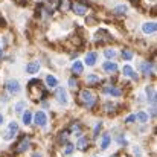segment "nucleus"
I'll return each mask as SVG.
<instances>
[{"label":"nucleus","instance_id":"obj_1","mask_svg":"<svg viewBox=\"0 0 157 157\" xmlns=\"http://www.w3.org/2000/svg\"><path fill=\"white\" fill-rule=\"evenodd\" d=\"M28 92H29V96H31L34 101L43 99L44 95H46L44 86H43L41 81H38V79H31V81H29V84H28Z\"/></svg>","mask_w":157,"mask_h":157},{"label":"nucleus","instance_id":"obj_2","mask_svg":"<svg viewBox=\"0 0 157 157\" xmlns=\"http://www.w3.org/2000/svg\"><path fill=\"white\" fill-rule=\"evenodd\" d=\"M79 101H81V104L84 105V107L92 108L93 105L96 104V96H95V93L92 90L84 89V90L79 92Z\"/></svg>","mask_w":157,"mask_h":157},{"label":"nucleus","instance_id":"obj_3","mask_svg":"<svg viewBox=\"0 0 157 157\" xmlns=\"http://www.w3.org/2000/svg\"><path fill=\"white\" fill-rule=\"evenodd\" d=\"M29 145H31L29 136H23V137L20 139V142L17 144V147H15V153H25V151L29 148Z\"/></svg>","mask_w":157,"mask_h":157},{"label":"nucleus","instance_id":"obj_4","mask_svg":"<svg viewBox=\"0 0 157 157\" xmlns=\"http://www.w3.org/2000/svg\"><path fill=\"white\" fill-rule=\"evenodd\" d=\"M95 41L96 43H104V41H111V37L110 34L105 31V29H99L96 34H95Z\"/></svg>","mask_w":157,"mask_h":157},{"label":"nucleus","instance_id":"obj_5","mask_svg":"<svg viewBox=\"0 0 157 157\" xmlns=\"http://www.w3.org/2000/svg\"><path fill=\"white\" fill-rule=\"evenodd\" d=\"M6 90H8L9 93H12V95H17V93L20 92V84H18V81H17V79H9V81L6 82Z\"/></svg>","mask_w":157,"mask_h":157},{"label":"nucleus","instance_id":"obj_6","mask_svg":"<svg viewBox=\"0 0 157 157\" xmlns=\"http://www.w3.org/2000/svg\"><path fill=\"white\" fill-rule=\"evenodd\" d=\"M17 131H18V125H17V122H15V121L9 122V127H8V131H6V134H5V139H6V140H11V139L15 136Z\"/></svg>","mask_w":157,"mask_h":157},{"label":"nucleus","instance_id":"obj_7","mask_svg":"<svg viewBox=\"0 0 157 157\" xmlns=\"http://www.w3.org/2000/svg\"><path fill=\"white\" fill-rule=\"evenodd\" d=\"M55 96H56V101L59 102V104H63V105H66L67 104V92L63 89V87H58L56 89V92H55Z\"/></svg>","mask_w":157,"mask_h":157},{"label":"nucleus","instance_id":"obj_8","mask_svg":"<svg viewBox=\"0 0 157 157\" xmlns=\"http://www.w3.org/2000/svg\"><path fill=\"white\" fill-rule=\"evenodd\" d=\"M72 11H73L76 15H84V14L87 12V6L82 5V3H79V2H73V3H72Z\"/></svg>","mask_w":157,"mask_h":157},{"label":"nucleus","instance_id":"obj_9","mask_svg":"<svg viewBox=\"0 0 157 157\" xmlns=\"http://www.w3.org/2000/svg\"><path fill=\"white\" fill-rule=\"evenodd\" d=\"M34 121H35V124H37V125L44 127V125L48 124V116H46V113H44V111H37V113H35V116H34Z\"/></svg>","mask_w":157,"mask_h":157},{"label":"nucleus","instance_id":"obj_10","mask_svg":"<svg viewBox=\"0 0 157 157\" xmlns=\"http://www.w3.org/2000/svg\"><path fill=\"white\" fill-rule=\"evenodd\" d=\"M142 32H144V34H153V32H157V23H154V21L144 23V25H142Z\"/></svg>","mask_w":157,"mask_h":157},{"label":"nucleus","instance_id":"obj_11","mask_svg":"<svg viewBox=\"0 0 157 157\" xmlns=\"http://www.w3.org/2000/svg\"><path fill=\"white\" fill-rule=\"evenodd\" d=\"M102 92L107 93V95H111V96H121L122 95V90L117 89V87H114V86H105L104 89H102Z\"/></svg>","mask_w":157,"mask_h":157},{"label":"nucleus","instance_id":"obj_12","mask_svg":"<svg viewBox=\"0 0 157 157\" xmlns=\"http://www.w3.org/2000/svg\"><path fill=\"white\" fill-rule=\"evenodd\" d=\"M38 70H40V63H38V61H31V63L26 66V72L31 73V75L38 73Z\"/></svg>","mask_w":157,"mask_h":157},{"label":"nucleus","instance_id":"obj_13","mask_svg":"<svg viewBox=\"0 0 157 157\" xmlns=\"http://www.w3.org/2000/svg\"><path fill=\"white\" fill-rule=\"evenodd\" d=\"M72 72H73L75 75H81V73L84 72V64H82V61H73V64H72Z\"/></svg>","mask_w":157,"mask_h":157},{"label":"nucleus","instance_id":"obj_14","mask_svg":"<svg viewBox=\"0 0 157 157\" xmlns=\"http://www.w3.org/2000/svg\"><path fill=\"white\" fill-rule=\"evenodd\" d=\"M96 59H98V53L96 52H89L86 55V64L87 66H95L96 64Z\"/></svg>","mask_w":157,"mask_h":157},{"label":"nucleus","instance_id":"obj_15","mask_svg":"<svg viewBox=\"0 0 157 157\" xmlns=\"http://www.w3.org/2000/svg\"><path fill=\"white\" fill-rule=\"evenodd\" d=\"M102 69H104L107 73H114V72H117V64L116 63H111V61H105Z\"/></svg>","mask_w":157,"mask_h":157},{"label":"nucleus","instance_id":"obj_16","mask_svg":"<svg viewBox=\"0 0 157 157\" xmlns=\"http://www.w3.org/2000/svg\"><path fill=\"white\" fill-rule=\"evenodd\" d=\"M122 72H124V75H125V76L133 78V79H137V75H136V72H134V69H133L131 66H124Z\"/></svg>","mask_w":157,"mask_h":157},{"label":"nucleus","instance_id":"obj_17","mask_svg":"<svg viewBox=\"0 0 157 157\" xmlns=\"http://www.w3.org/2000/svg\"><path fill=\"white\" fill-rule=\"evenodd\" d=\"M145 92H147V95H148V99H150V102L156 104V102H157V93H156V90H154L151 86H148Z\"/></svg>","mask_w":157,"mask_h":157},{"label":"nucleus","instance_id":"obj_18","mask_svg":"<svg viewBox=\"0 0 157 157\" xmlns=\"http://www.w3.org/2000/svg\"><path fill=\"white\" fill-rule=\"evenodd\" d=\"M110 144H111V137H110V134H102V137H101V144H99L101 150H107V148L110 147Z\"/></svg>","mask_w":157,"mask_h":157},{"label":"nucleus","instance_id":"obj_19","mask_svg":"<svg viewBox=\"0 0 157 157\" xmlns=\"http://www.w3.org/2000/svg\"><path fill=\"white\" fill-rule=\"evenodd\" d=\"M59 5V0H46V8H48V12H52L53 9H56Z\"/></svg>","mask_w":157,"mask_h":157},{"label":"nucleus","instance_id":"obj_20","mask_svg":"<svg viewBox=\"0 0 157 157\" xmlns=\"http://www.w3.org/2000/svg\"><path fill=\"white\" fill-rule=\"evenodd\" d=\"M140 70H142L144 75H150V73L153 72V64H150V63H142V64H140Z\"/></svg>","mask_w":157,"mask_h":157},{"label":"nucleus","instance_id":"obj_21","mask_svg":"<svg viewBox=\"0 0 157 157\" xmlns=\"http://www.w3.org/2000/svg\"><path fill=\"white\" fill-rule=\"evenodd\" d=\"M76 147L79 148V150H87V147H89V139L87 137H79L78 139V144H76Z\"/></svg>","mask_w":157,"mask_h":157},{"label":"nucleus","instance_id":"obj_22","mask_svg":"<svg viewBox=\"0 0 157 157\" xmlns=\"http://www.w3.org/2000/svg\"><path fill=\"white\" fill-rule=\"evenodd\" d=\"M127 11H128V8H127L125 5H117V6L114 8V11H113V12H114L116 15H125V14H127Z\"/></svg>","mask_w":157,"mask_h":157},{"label":"nucleus","instance_id":"obj_23","mask_svg":"<svg viewBox=\"0 0 157 157\" xmlns=\"http://www.w3.org/2000/svg\"><path fill=\"white\" fill-rule=\"evenodd\" d=\"M148 113H145V111H139L137 114H136V119L140 122V124H147L148 122Z\"/></svg>","mask_w":157,"mask_h":157},{"label":"nucleus","instance_id":"obj_24","mask_svg":"<svg viewBox=\"0 0 157 157\" xmlns=\"http://www.w3.org/2000/svg\"><path fill=\"white\" fill-rule=\"evenodd\" d=\"M46 84H48L49 87H56V86H58V81H56V78H55V76L48 75V76H46Z\"/></svg>","mask_w":157,"mask_h":157},{"label":"nucleus","instance_id":"obj_25","mask_svg":"<svg viewBox=\"0 0 157 157\" xmlns=\"http://www.w3.org/2000/svg\"><path fill=\"white\" fill-rule=\"evenodd\" d=\"M87 84H96V82H99V76H96V75H93V73H90V75H87Z\"/></svg>","mask_w":157,"mask_h":157},{"label":"nucleus","instance_id":"obj_26","mask_svg":"<svg viewBox=\"0 0 157 157\" xmlns=\"http://www.w3.org/2000/svg\"><path fill=\"white\" fill-rule=\"evenodd\" d=\"M121 55H122V58H124L125 61H130V59L133 58V52H131V49H124Z\"/></svg>","mask_w":157,"mask_h":157},{"label":"nucleus","instance_id":"obj_27","mask_svg":"<svg viewBox=\"0 0 157 157\" xmlns=\"http://www.w3.org/2000/svg\"><path fill=\"white\" fill-rule=\"evenodd\" d=\"M32 122V113L31 111H26L25 114H23V124L25 125H29Z\"/></svg>","mask_w":157,"mask_h":157},{"label":"nucleus","instance_id":"obj_28","mask_svg":"<svg viewBox=\"0 0 157 157\" xmlns=\"http://www.w3.org/2000/svg\"><path fill=\"white\" fill-rule=\"evenodd\" d=\"M67 139H69V131L59 133V137H58V142L59 144H67Z\"/></svg>","mask_w":157,"mask_h":157},{"label":"nucleus","instance_id":"obj_29","mask_svg":"<svg viewBox=\"0 0 157 157\" xmlns=\"http://www.w3.org/2000/svg\"><path fill=\"white\" fill-rule=\"evenodd\" d=\"M73 150H75V147H73L72 144H66V148H64V156H70V154L73 153Z\"/></svg>","mask_w":157,"mask_h":157},{"label":"nucleus","instance_id":"obj_30","mask_svg":"<svg viewBox=\"0 0 157 157\" xmlns=\"http://www.w3.org/2000/svg\"><path fill=\"white\" fill-rule=\"evenodd\" d=\"M25 107H26V104H25V101H20V102H17V104H15V107H14V110H15V113H21Z\"/></svg>","mask_w":157,"mask_h":157},{"label":"nucleus","instance_id":"obj_31","mask_svg":"<svg viewBox=\"0 0 157 157\" xmlns=\"http://www.w3.org/2000/svg\"><path fill=\"white\" fill-rule=\"evenodd\" d=\"M104 55H105V58L111 59V58H114V56H116V51H114V49H105Z\"/></svg>","mask_w":157,"mask_h":157},{"label":"nucleus","instance_id":"obj_32","mask_svg":"<svg viewBox=\"0 0 157 157\" xmlns=\"http://www.w3.org/2000/svg\"><path fill=\"white\" fill-rule=\"evenodd\" d=\"M70 131L75 133V134H79V133H81V127H79V124H76V122L72 124V125H70Z\"/></svg>","mask_w":157,"mask_h":157},{"label":"nucleus","instance_id":"obj_33","mask_svg":"<svg viewBox=\"0 0 157 157\" xmlns=\"http://www.w3.org/2000/svg\"><path fill=\"white\" fill-rule=\"evenodd\" d=\"M114 108H116V104H111V102H107V104L104 105V110L107 113H113Z\"/></svg>","mask_w":157,"mask_h":157},{"label":"nucleus","instance_id":"obj_34","mask_svg":"<svg viewBox=\"0 0 157 157\" xmlns=\"http://www.w3.org/2000/svg\"><path fill=\"white\" fill-rule=\"evenodd\" d=\"M101 128H102V122H98V124H96V127H95V130H93V136H95V137H98V134H99Z\"/></svg>","mask_w":157,"mask_h":157},{"label":"nucleus","instance_id":"obj_35","mask_svg":"<svg viewBox=\"0 0 157 157\" xmlns=\"http://www.w3.org/2000/svg\"><path fill=\"white\" fill-rule=\"evenodd\" d=\"M136 121V114H130L127 119H125V124H133Z\"/></svg>","mask_w":157,"mask_h":157},{"label":"nucleus","instance_id":"obj_36","mask_svg":"<svg viewBox=\"0 0 157 157\" xmlns=\"http://www.w3.org/2000/svg\"><path fill=\"white\" fill-rule=\"evenodd\" d=\"M117 144H119V145H125V144H127L124 134H119V136H117Z\"/></svg>","mask_w":157,"mask_h":157},{"label":"nucleus","instance_id":"obj_37","mask_svg":"<svg viewBox=\"0 0 157 157\" xmlns=\"http://www.w3.org/2000/svg\"><path fill=\"white\" fill-rule=\"evenodd\" d=\"M76 84H78V82H76V79H75V78H70V79H69V86H70V87H73V89H75V87H76Z\"/></svg>","mask_w":157,"mask_h":157},{"label":"nucleus","instance_id":"obj_38","mask_svg":"<svg viewBox=\"0 0 157 157\" xmlns=\"http://www.w3.org/2000/svg\"><path fill=\"white\" fill-rule=\"evenodd\" d=\"M151 114H153V116H157V107H153V108H151Z\"/></svg>","mask_w":157,"mask_h":157},{"label":"nucleus","instance_id":"obj_39","mask_svg":"<svg viewBox=\"0 0 157 157\" xmlns=\"http://www.w3.org/2000/svg\"><path fill=\"white\" fill-rule=\"evenodd\" d=\"M0 26H6V21H5L3 17H0Z\"/></svg>","mask_w":157,"mask_h":157},{"label":"nucleus","instance_id":"obj_40","mask_svg":"<svg viewBox=\"0 0 157 157\" xmlns=\"http://www.w3.org/2000/svg\"><path fill=\"white\" fill-rule=\"evenodd\" d=\"M134 153H136V154H137V156H140V150H139V148H137V147H136V148H134Z\"/></svg>","mask_w":157,"mask_h":157},{"label":"nucleus","instance_id":"obj_41","mask_svg":"<svg viewBox=\"0 0 157 157\" xmlns=\"http://www.w3.org/2000/svg\"><path fill=\"white\" fill-rule=\"evenodd\" d=\"M2 122H3V114L0 113V124H2Z\"/></svg>","mask_w":157,"mask_h":157},{"label":"nucleus","instance_id":"obj_42","mask_svg":"<svg viewBox=\"0 0 157 157\" xmlns=\"http://www.w3.org/2000/svg\"><path fill=\"white\" fill-rule=\"evenodd\" d=\"M32 157H41V156H40L38 153H35V154H32Z\"/></svg>","mask_w":157,"mask_h":157},{"label":"nucleus","instance_id":"obj_43","mask_svg":"<svg viewBox=\"0 0 157 157\" xmlns=\"http://www.w3.org/2000/svg\"><path fill=\"white\" fill-rule=\"evenodd\" d=\"M2 53H3V51H2V48H0V56H2Z\"/></svg>","mask_w":157,"mask_h":157},{"label":"nucleus","instance_id":"obj_44","mask_svg":"<svg viewBox=\"0 0 157 157\" xmlns=\"http://www.w3.org/2000/svg\"><path fill=\"white\" fill-rule=\"evenodd\" d=\"M111 157H117V156H111Z\"/></svg>","mask_w":157,"mask_h":157},{"label":"nucleus","instance_id":"obj_45","mask_svg":"<svg viewBox=\"0 0 157 157\" xmlns=\"http://www.w3.org/2000/svg\"><path fill=\"white\" fill-rule=\"evenodd\" d=\"M151 2H154V0H151Z\"/></svg>","mask_w":157,"mask_h":157}]
</instances>
